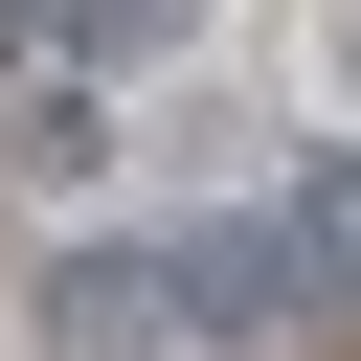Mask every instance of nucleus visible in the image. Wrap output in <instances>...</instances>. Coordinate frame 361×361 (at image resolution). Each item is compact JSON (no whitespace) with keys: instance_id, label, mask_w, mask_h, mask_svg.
I'll use <instances>...</instances> for the list:
<instances>
[{"instance_id":"f03ea898","label":"nucleus","mask_w":361,"mask_h":361,"mask_svg":"<svg viewBox=\"0 0 361 361\" xmlns=\"http://www.w3.org/2000/svg\"><path fill=\"white\" fill-rule=\"evenodd\" d=\"M271 226H293V271L316 293H361V158L316 135V158H271Z\"/></svg>"},{"instance_id":"39448f33","label":"nucleus","mask_w":361,"mask_h":361,"mask_svg":"<svg viewBox=\"0 0 361 361\" xmlns=\"http://www.w3.org/2000/svg\"><path fill=\"white\" fill-rule=\"evenodd\" d=\"M0 68H45V0H0Z\"/></svg>"},{"instance_id":"f257e3e1","label":"nucleus","mask_w":361,"mask_h":361,"mask_svg":"<svg viewBox=\"0 0 361 361\" xmlns=\"http://www.w3.org/2000/svg\"><path fill=\"white\" fill-rule=\"evenodd\" d=\"M45 361H203L180 226H135V248H68V271H45Z\"/></svg>"},{"instance_id":"7ed1b4c3","label":"nucleus","mask_w":361,"mask_h":361,"mask_svg":"<svg viewBox=\"0 0 361 361\" xmlns=\"http://www.w3.org/2000/svg\"><path fill=\"white\" fill-rule=\"evenodd\" d=\"M0 158H23V180H90V158H113V90H90V68H23Z\"/></svg>"},{"instance_id":"20e7f679","label":"nucleus","mask_w":361,"mask_h":361,"mask_svg":"<svg viewBox=\"0 0 361 361\" xmlns=\"http://www.w3.org/2000/svg\"><path fill=\"white\" fill-rule=\"evenodd\" d=\"M45 23H68V68H180L203 45V0H45Z\"/></svg>"}]
</instances>
